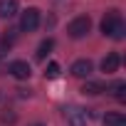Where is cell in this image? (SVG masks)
<instances>
[{
    "instance_id": "1",
    "label": "cell",
    "mask_w": 126,
    "mask_h": 126,
    "mask_svg": "<svg viewBox=\"0 0 126 126\" xmlns=\"http://www.w3.org/2000/svg\"><path fill=\"white\" fill-rule=\"evenodd\" d=\"M124 20H121V13L119 10H109L104 17H101V32L114 37V40H124Z\"/></svg>"
},
{
    "instance_id": "2",
    "label": "cell",
    "mask_w": 126,
    "mask_h": 126,
    "mask_svg": "<svg viewBox=\"0 0 126 126\" xmlns=\"http://www.w3.org/2000/svg\"><path fill=\"white\" fill-rule=\"evenodd\" d=\"M89 30H92V20H89V15H79V17H74V20L67 25V35L74 37V40L87 37Z\"/></svg>"
},
{
    "instance_id": "3",
    "label": "cell",
    "mask_w": 126,
    "mask_h": 126,
    "mask_svg": "<svg viewBox=\"0 0 126 126\" xmlns=\"http://www.w3.org/2000/svg\"><path fill=\"white\" fill-rule=\"evenodd\" d=\"M40 27V10L37 8H27L20 15V30L22 32H35Z\"/></svg>"
},
{
    "instance_id": "4",
    "label": "cell",
    "mask_w": 126,
    "mask_h": 126,
    "mask_svg": "<svg viewBox=\"0 0 126 126\" xmlns=\"http://www.w3.org/2000/svg\"><path fill=\"white\" fill-rule=\"evenodd\" d=\"M8 72H10L15 79H27V77L32 74L30 64H27V62H22V59H15V62H10V64H8Z\"/></svg>"
},
{
    "instance_id": "5",
    "label": "cell",
    "mask_w": 126,
    "mask_h": 126,
    "mask_svg": "<svg viewBox=\"0 0 126 126\" xmlns=\"http://www.w3.org/2000/svg\"><path fill=\"white\" fill-rule=\"evenodd\" d=\"M64 119H67V126H87V114L77 106H69L64 111Z\"/></svg>"
},
{
    "instance_id": "6",
    "label": "cell",
    "mask_w": 126,
    "mask_h": 126,
    "mask_svg": "<svg viewBox=\"0 0 126 126\" xmlns=\"http://www.w3.org/2000/svg\"><path fill=\"white\" fill-rule=\"evenodd\" d=\"M92 69H94V64H92L89 59H77L74 64H72V74H74V77H79V79L89 77V74H92Z\"/></svg>"
},
{
    "instance_id": "7",
    "label": "cell",
    "mask_w": 126,
    "mask_h": 126,
    "mask_svg": "<svg viewBox=\"0 0 126 126\" xmlns=\"http://www.w3.org/2000/svg\"><path fill=\"white\" fill-rule=\"evenodd\" d=\"M17 0H0V17L3 20H10L17 15Z\"/></svg>"
},
{
    "instance_id": "8",
    "label": "cell",
    "mask_w": 126,
    "mask_h": 126,
    "mask_svg": "<svg viewBox=\"0 0 126 126\" xmlns=\"http://www.w3.org/2000/svg\"><path fill=\"white\" fill-rule=\"evenodd\" d=\"M119 64H121V57H119L116 52H109V54L101 59V72H106V74H109V72H116Z\"/></svg>"
},
{
    "instance_id": "9",
    "label": "cell",
    "mask_w": 126,
    "mask_h": 126,
    "mask_svg": "<svg viewBox=\"0 0 126 126\" xmlns=\"http://www.w3.org/2000/svg\"><path fill=\"white\" fill-rule=\"evenodd\" d=\"M104 126H126V116L121 111H109L104 116Z\"/></svg>"
},
{
    "instance_id": "10",
    "label": "cell",
    "mask_w": 126,
    "mask_h": 126,
    "mask_svg": "<svg viewBox=\"0 0 126 126\" xmlns=\"http://www.w3.org/2000/svg\"><path fill=\"white\" fill-rule=\"evenodd\" d=\"M106 92H109L111 96H116V99H124V96H126V82H121V79H119V82L109 84V87H106Z\"/></svg>"
},
{
    "instance_id": "11",
    "label": "cell",
    "mask_w": 126,
    "mask_h": 126,
    "mask_svg": "<svg viewBox=\"0 0 126 126\" xmlns=\"http://www.w3.org/2000/svg\"><path fill=\"white\" fill-rule=\"evenodd\" d=\"M82 92H84V94H92V96H94V94H101V92H106V87H104L101 82H87V84L82 87Z\"/></svg>"
},
{
    "instance_id": "12",
    "label": "cell",
    "mask_w": 126,
    "mask_h": 126,
    "mask_svg": "<svg viewBox=\"0 0 126 126\" xmlns=\"http://www.w3.org/2000/svg\"><path fill=\"white\" fill-rule=\"evenodd\" d=\"M52 47H54V40H49V37H47V40L37 47V59H45V57L49 54V49H52Z\"/></svg>"
},
{
    "instance_id": "13",
    "label": "cell",
    "mask_w": 126,
    "mask_h": 126,
    "mask_svg": "<svg viewBox=\"0 0 126 126\" xmlns=\"http://www.w3.org/2000/svg\"><path fill=\"white\" fill-rule=\"evenodd\" d=\"M45 77H47V79H54V77H59V64H57V62H49V64H47V72H45Z\"/></svg>"
},
{
    "instance_id": "14",
    "label": "cell",
    "mask_w": 126,
    "mask_h": 126,
    "mask_svg": "<svg viewBox=\"0 0 126 126\" xmlns=\"http://www.w3.org/2000/svg\"><path fill=\"white\" fill-rule=\"evenodd\" d=\"M32 126H45V124H32Z\"/></svg>"
}]
</instances>
